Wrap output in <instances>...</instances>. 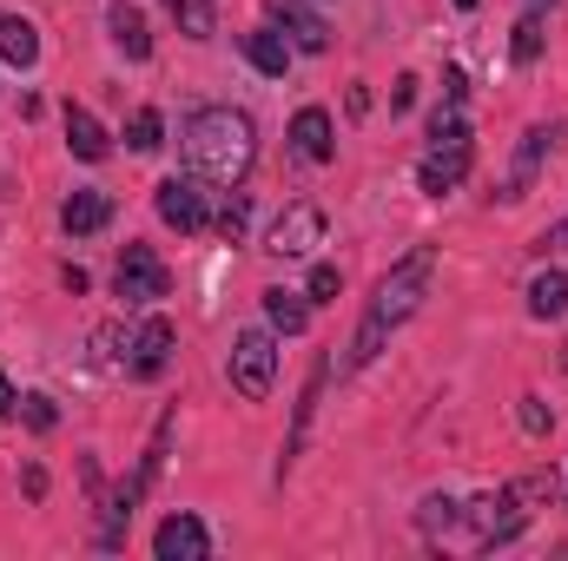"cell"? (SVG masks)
Returning a JSON list of instances; mask_svg holds the SVG:
<instances>
[{
  "instance_id": "obj_1",
  "label": "cell",
  "mask_w": 568,
  "mask_h": 561,
  "mask_svg": "<svg viewBox=\"0 0 568 561\" xmlns=\"http://www.w3.org/2000/svg\"><path fill=\"white\" fill-rule=\"evenodd\" d=\"M179 145H185L192 178H205V185H219V192H239L245 172H252V159H258V126H252V113H239V106H199V113L185 120Z\"/></svg>"
},
{
  "instance_id": "obj_2",
  "label": "cell",
  "mask_w": 568,
  "mask_h": 561,
  "mask_svg": "<svg viewBox=\"0 0 568 561\" xmlns=\"http://www.w3.org/2000/svg\"><path fill=\"white\" fill-rule=\"evenodd\" d=\"M429 278H436V245H410V252H404V258H397V265L377 278V297H371V310H364V324H357V337H351V357H344V370H364V364L384 350V337L424 310Z\"/></svg>"
},
{
  "instance_id": "obj_3",
  "label": "cell",
  "mask_w": 568,
  "mask_h": 561,
  "mask_svg": "<svg viewBox=\"0 0 568 561\" xmlns=\"http://www.w3.org/2000/svg\"><path fill=\"white\" fill-rule=\"evenodd\" d=\"M429 159L417 165V185L424 192H456L463 178H469V159H476V133H469V120H463V106H449V113H436L429 120Z\"/></svg>"
},
{
  "instance_id": "obj_4",
  "label": "cell",
  "mask_w": 568,
  "mask_h": 561,
  "mask_svg": "<svg viewBox=\"0 0 568 561\" xmlns=\"http://www.w3.org/2000/svg\"><path fill=\"white\" fill-rule=\"evenodd\" d=\"M463 516H469V529H476V549H503V542H516V536L529 529L523 489H489V496H476Z\"/></svg>"
},
{
  "instance_id": "obj_5",
  "label": "cell",
  "mask_w": 568,
  "mask_h": 561,
  "mask_svg": "<svg viewBox=\"0 0 568 561\" xmlns=\"http://www.w3.org/2000/svg\"><path fill=\"white\" fill-rule=\"evenodd\" d=\"M272 377H278L272 330H239V344H232V384H239V397L245 404H265L272 397Z\"/></svg>"
},
{
  "instance_id": "obj_6",
  "label": "cell",
  "mask_w": 568,
  "mask_h": 561,
  "mask_svg": "<svg viewBox=\"0 0 568 561\" xmlns=\"http://www.w3.org/2000/svg\"><path fill=\"white\" fill-rule=\"evenodd\" d=\"M113 290H120L126 304H152V297L172 290V272L159 265L152 245H126V258H120V272H113Z\"/></svg>"
},
{
  "instance_id": "obj_7",
  "label": "cell",
  "mask_w": 568,
  "mask_h": 561,
  "mask_svg": "<svg viewBox=\"0 0 568 561\" xmlns=\"http://www.w3.org/2000/svg\"><path fill=\"white\" fill-rule=\"evenodd\" d=\"M317 245H324V212L317 205H284L272 238H265V252H278V258H311Z\"/></svg>"
},
{
  "instance_id": "obj_8",
  "label": "cell",
  "mask_w": 568,
  "mask_h": 561,
  "mask_svg": "<svg viewBox=\"0 0 568 561\" xmlns=\"http://www.w3.org/2000/svg\"><path fill=\"white\" fill-rule=\"evenodd\" d=\"M152 205H159V218L172 225V232H205V178H165L159 192H152Z\"/></svg>"
},
{
  "instance_id": "obj_9",
  "label": "cell",
  "mask_w": 568,
  "mask_h": 561,
  "mask_svg": "<svg viewBox=\"0 0 568 561\" xmlns=\"http://www.w3.org/2000/svg\"><path fill=\"white\" fill-rule=\"evenodd\" d=\"M152 555L159 561H205L212 555V536H205L199 516H165L159 536H152Z\"/></svg>"
},
{
  "instance_id": "obj_10",
  "label": "cell",
  "mask_w": 568,
  "mask_h": 561,
  "mask_svg": "<svg viewBox=\"0 0 568 561\" xmlns=\"http://www.w3.org/2000/svg\"><path fill=\"white\" fill-rule=\"evenodd\" d=\"M265 7H272V20L291 33L297 53H324V47H331V27H324L317 7H304V0H265Z\"/></svg>"
},
{
  "instance_id": "obj_11",
  "label": "cell",
  "mask_w": 568,
  "mask_h": 561,
  "mask_svg": "<svg viewBox=\"0 0 568 561\" xmlns=\"http://www.w3.org/2000/svg\"><path fill=\"white\" fill-rule=\"evenodd\" d=\"M291 152H297L304 165H331V159H337V133H331V113H324V106H304V113L291 120Z\"/></svg>"
},
{
  "instance_id": "obj_12",
  "label": "cell",
  "mask_w": 568,
  "mask_h": 561,
  "mask_svg": "<svg viewBox=\"0 0 568 561\" xmlns=\"http://www.w3.org/2000/svg\"><path fill=\"white\" fill-rule=\"evenodd\" d=\"M562 140H568L562 120H556V126H529V133H523V152H516V172H509V192H503V198H523V192H529V178H536V165H542V159H549Z\"/></svg>"
},
{
  "instance_id": "obj_13",
  "label": "cell",
  "mask_w": 568,
  "mask_h": 561,
  "mask_svg": "<svg viewBox=\"0 0 568 561\" xmlns=\"http://www.w3.org/2000/svg\"><path fill=\"white\" fill-rule=\"evenodd\" d=\"M172 344H179L172 317H145L140 330H133V377H159L172 364Z\"/></svg>"
},
{
  "instance_id": "obj_14",
  "label": "cell",
  "mask_w": 568,
  "mask_h": 561,
  "mask_svg": "<svg viewBox=\"0 0 568 561\" xmlns=\"http://www.w3.org/2000/svg\"><path fill=\"white\" fill-rule=\"evenodd\" d=\"M106 218H113V198H106V192H73V198L60 205V225H67L73 238H93V232H106Z\"/></svg>"
},
{
  "instance_id": "obj_15",
  "label": "cell",
  "mask_w": 568,
  "mask_h": 561,
  "mask_svg": "<svg viewBox=\"0 0 568 561\" xmlns=\"http://www.w3.org/2000/svg\"><path fill=\"white\" fill-rule=\"evenodd\" d=\"M324 377H331V357L311 370V384H304V397H297V417H291V436H284V456H278V476H291V462H297V442H304V429L317 417V397H324Z\"/></svg>"
},
{
  "instance_id": "obj_16",
  "label": "cell",
  "mask_w": 568,
  "mask_h": 561,
  "mask_svg": "<svg viewBox=\"0 0 568 561\" xmlns=\"http://www.w3.org/2000/svg\"><path fill=\"white\" fill-rule=\"evenodd\" d=\"M106 27H113V47H120L126 60H145V53H152V33H145V13L133 7V0H113V7H106Z\"/></svg>"
},
{
  "instance_id": "obj_17",
  "label": "cell",
  "mask_w": 568,
  "mask_h": 561,
  "mask_svg": "<svg viewBox=\"0 0 568 561\" xmlns=\"http://www.w3.org/2000/svg\"><path fill=\"white\" fill-rule=\"evenodd\" d=\"M0 60L20 67V73L40 60V33H33V20H20V13H7V7H0Z\"/></svg>"
},
{
  "instance_id": "obj_18",
  "label": "cell",
  "mask_w": 568,
  "mask_h": 561,
  "mask_svg": "<svg viewBox=\"0 0 568 561\" xmlns=\"http://www.w3.org/2000/svg\"><path fill=\"white\" fill-rule=\"evenodd\" d=\"M67 145H73V159H87V165H100L113 140H106V126L87 113V106H67Z\"/></svg>"
},
{
  "instance_id": "obj_19",
  "label": "cell",
  "mask_w": 568,
  "mask_h": 561,
  "mask_svg": "<svg viewBox=\"0 0 568 561\" xmlns=\"http://www.w3.org/2000/svg\"><path fill=\"white\" fill-rule=\"evenodd\" d=\"M239 47H245V60H252L258 73H272V80H284V67H291V40H284V33H272V27H258V33H245Z\"/></svg>"
},
{
  "instance_id": "obj_20",
  "label": "cell",
  "mask_w": 568,
  "mask_h": 561,
  "mask_svg": "<svg viewBox=\"0 0 568 561\" xmlns=\"http://www.w3.org/2000/svg\"><path fill=\"white\" fill-rule=\"evenodd\" d=\"M265 317H272V330L297 337V330L311 324V297H304V290H284V284H272V290H265Z\"/></svg>"
},
{
  "instance_id": "obj_21",
  "label": "cell",
  "mask_w": 568,
  "mask_h": 561,
  "mask_svg": "<svg viewBox=\"0 0 568 561\" xmlns=\"http://www.w3.org/2000/svg\"><path fill=\"white\" fill-rule=\"evenodd\" d=\"M529 317H568V272H542V278L529 284Z\"/></svg>"
},
{
  "instance_id": "obj_22",
  "label": "cell",
  "mask_w": 568,
  "mask_h": 561,
  "mask_svg": "<svg viewBox=\"0 0 568 561\" xmlns=\"http://www.w3.org/2000/svg\"><path fill=\"white\" fill-rule=\"evenodd\" d=\"M165 13L179 20L185 40H212V33H219V7H212V0H165Z\"/></svg>"
},
{
  "instance_id": "obj_23",
  "label": "cell",
  "mask_w": 568,
  "mask_h": 561,
  "mask_svg": "<svg viewBox=\"0 0 568 561\" xmlns=\"http://www.w3.org/2000/svg\"><path fill=\"white\" fill-rule=\"evenodd\" d=\"M509 53H516V67H536V60H542V13H536V7L516 20V40H509Z\"/></svg>"
},
{
  "instance_id": "obj_24",
  "label": "cell",
  "mask_w": 568,
  "mask_h": 561,
  "mask_svg": "<svg viewBox=\"0 0 568 561\" xmlns=\"http://www.w3.org/2000/svg\"><path fill=\"white\" fill-rule=\"evenodd\" d=\"M126 145H133V152H159V145H165V120H159V106H140V113L126 120Z\"/></svg>"
},
{
  "instance_id": "obj_25",
  "label": "cell",
  "mask_w": 568,
  "mask_h": 561,
  "mask_svg": "<svg viewBox=\"0 0 568 561\" xmlns=\"http://www.w3.org/2000/svg\"><path fill=\"white\" fill-rule=\"evenodd\" d=\"M456 516H463V509H456L449 496H424V509H417L424 536H449V529H456Z\"/></svg>"
},
{
  "instance_id": "obj_26",
  "label": "cell",
  "mask_w": 568,
  "mask_h": 561,
  "mask_svg": "<svg viewBox=\"0 0 568 561\" xmlns=\"http://www.w3.org/2000/svg\"><path fill=\"white\" fill-rule=\"evenodd\" d=\"M337 265H311V284H304V297H311V304H331V297H337Z\"/></svg>"
},
{
  "instance_id": "obj_27",
  "label": "cell",
  "mask_w": 568,
  "mask_h": 561,
  "mask_svg": "<svg viewBox=\"0 0 568 561\" xmlns=\"http://www.w3.org/2000/svg\"><path fill=\"white\" fill-rule=\"evenodd\" d=\"M20 417H27V429H40V436H47V429L60 422V410H53V397H20Z\"/></svg>"
},
{
  "instance_id": "obj_28",
  "label": "cell",
  "mask_w": 568,
  "mask_h": 561,
  "mask_svg": "<svg viewBox=\"0 0 568 561\" xmlns=\"http://www.w3.org/2000/svg\"><path fill=\"white\" fill-rule=\"evenodd\" d=\"M120 337H126V330H120V324H100V330H93V357H100V364H106V370H113V364H120Z\"/></svg>"
},
{
  "instance_id": "obj_29",
  "label": "cell",
  "mask_w": 568,
  "mask_h": 561,
  "mask_svg": "<svg viewBox=\"0 0 568 561\" xmlns=\"http://www.w3.org/2000/svg\"><path fill=\"white\" fill-rule=\"evenodd\" d=\"M516 417H523V429H529V436H549V429H556V417L542 410V397H523V410H516Z\"/></svg>"
},
{
  "instance_id": "obj_30",
  "label": "cell",
  "mask_w": 568,
  "mask_h": 561,
  "mask_svg": "<svg viewBox=\"0 0 568 561\" xmlns=\"http://www.w3.org/2000/svg\"><path fill=\"white\" fill-rule=\"evenodd\" d=\"M219 232H225V238H239V232H245V198H232V205L219 212Z\"/></svg>"
},
{
  "instance_id": "obj_31",
  "label": "cell",
  "mask_w": 568,
  "mask_h": 561,
  "mask_svg": "<svg viewBox=\"0 0 568 561\" xmlns=\"http://www.w3.org/2000/svg\"><path fill=\"white\" fill-rule=\"evenodd\" d=\"M463 86H469L463 67H449V73H443V106H463Z\"/></svg>"
},
{
  "instance_id": "obj_32",
  "label": "cell",
  "mask_w": 568,
  "mask_h": 561,
  "mask_svg": "<svg viewBox=\"0 0 568 561\" xmlns=\"http://www.w3.org/2000/svg\"><path fill=\"white\" fill-rule=\"evenodd\" d=\"M410 100H417V80H397V86H390V106H397V113H404V106H410Z\"/></svg>"
},
{
  "instance_id": "obj_33",
  "label": "cell",
  "mask_w": 568,
  "mask_h": 561,
  "mask_svg": "<svg viewBox=\"0 0 568 561\" xmlns=\"http://www.w3.org/2000/svg\"><path fill=\"white\" fill-rule=\"evenodd\" d=\"M562 245H568V218L556 225V232H542V252H562Z\"/></svg>"
},
{
  "instance_id": "obj_34",
  "label": "cell",
  "mask_w": 568,
  "mask_h": 561,
  "mask_svg": "<svg viewBox=\"0 0 568 561\" xmlns=\"http://www.w3.org/2000/svg\"><path fill=\"white\" fill-rule=\"evenodd\" d=\"M0 417H13V384H7V370H0Z\"/></svg>"
},
{
  "instance_id": "obj_35",
  "label": "cell",
  "mask_w": 568,
  "mask_h": 561,
  "mask_svg": "<svg viewBox=\"0 0 568 561\" xmlns=\"http://www.w3.org/2000/svg\"><path fill=\"white\" fill-rule=\"evenodd\" d=\"M456 7H476V0H456Z\"/></svg>"
},
{
  "instance_id": "obj_36",
  "label": "cell",
  "mask_w": 568,
  "mask_h": 561,
  "mask_svg": "<svg viewBox=\"0 0 568 561\" xmlns=\"http://www.w3.org/2000/svg\"><path fill=\"white\" fill-rule=\"evenodd\" d=\"M562 364H568V350H562Z\"/></svg>"
}]
</instances>
